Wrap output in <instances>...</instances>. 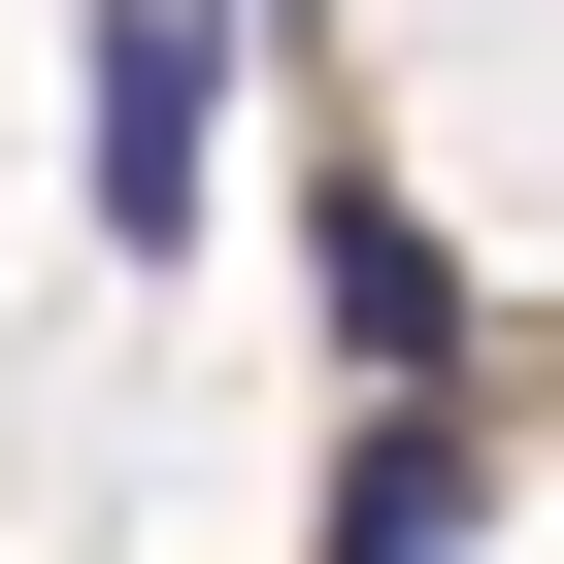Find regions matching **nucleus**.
I'll use <instances>...</instances> for the list:
<instances>
[{
    "label": "nucleus",
    "mask_w": 564,
    "mask_h": 564,
    "mask_svg": "<svg viewBox=\"0 0 564 564\" xmlns=\"http://www.w3.org/2000/svg\"><path fill=\"white\" fill-rule=\"evenodd\" d=\"M199 133H232L199 0H100V265H199Z\"/></svg>",
    "instance_id": "1"
},
{
    "label": "nucleus",
    "mask_w": 564,
    "mask_h": 564,
    "mask_svg": "<svg viewBox=\"0 0 564 564\" xmlns=\"http://www.w3.org/2000/svg\"><path fill=\"white\" fill-rule=\"evenodd\" d=\"M333 333H366V399H432V366H465V265H432L366 166H333Z\"/></svg>",
    "instance_id": "2"
},
{
    "label": "nucleus",
    "mask_w": 564,
    "mask_h": 564,
    "mask_svg": "<svg viewBox=\"0 0 564 564\" xmlns=\"http://www.w3.org/2000/svg\"><path fill=\"white\" fill-rule=\"evenodd\" d=\"M432 531H465V432H432V399H366V465H333V564H432Z\"/></svg>",
    "instance_id": "3"
}]
</instances>
